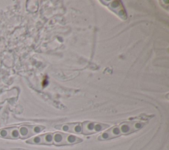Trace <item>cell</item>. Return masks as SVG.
I'll return each mask as SVG.
<instances>
[{"label": "cell", "instance_id": "1", "mask_svg": "<svg viewBox=\"0 0 169 150\" xmlns=\"http://www.w3.org/2000/svg\"><path fill=\"white\" fill-rule=\"evenodd\" d=\"M145 124V122L141 120L124 122L106 130L98 137V139L99 140H108L121 136L127 135L140 130L144 126Z\"/></svg>", "mask_w": 169, "mask_h": 150}, {"label": "cell", "instance_id": "2", "mask_svg": "<svg viewBox=\"0 0 169 150\" xmlns=\"http://www.w3.org/2000/svg\"><path fill=\"white\" fill-rule=\"evenodd\" d=\"M82 142V140L71 134L56 132L53 134V144L55 146L73 145Z\"/></svg>", "mask_w": 169, "mask_h": 150}, {"label": "cell", "instance_id": "3", "mask_svg": "<svg viewBox=\"0 0 169 150\" xmlns=\"http://www.w3.org/2000/svg\"><path fill=\"white\" fill-rule=\"evenodd\" d=\"M109 127V125L95 122H84L82 123V133L84 135L95 134L104 130Z\"/></svg>", "mask_w": 169, "mask_h": 150}, {"label": "cell", "instance_id": "4", "mask_svg": "<svg viewBox=\"0 0 169 150\" xmlns=\"http://www.w3.org/2000/svg\"><path fill=\"white\" fill-rule=\"evenodd\" d=\"M44 129V127L39 125H31V126H23L19 129L20 137L21 138H27L36 134L41 132Z\"/></svg>", "mask_w": 169, "mask_h": 150}, {"label": "cell", "instance_id": "5", "mask_svg": "<svg viewBox=\"0 0 169 150\" xmlns=\"http://www.w3.org/2000/svg\"><path fill=\"white\" fill-rule=\"evenodd\" d=\"M27 143H32V144L52 145L53 144V134L48 133L35 136L28 140Z\"/></svg>", "mask_w": 169, "mask_h": 150}, {"label": "cell", "instance_id": "6", "mask_svg": "<svg viewBox=\"0 0 169 150\" xmlns=\"http://www.w3.org/2000/svg\"><path fill=\"white\" fill-rule=\"evenodd\" d=\"M56 128L64 131V132H67L73 134H80L82 133V124L81 123L65 124L56 126Z\"/></svg>", "mask_w": 169, "mask_h": 150}, {"label": "cell", "instance_id": "7", "mask_svg": "<svg viewBox=\"0 0 169 150\" xmlns=\"http://www.w3.org/2000/svg\"><path fill=\"white\" fill-rule=\"evenodd\" d=\"M110 3H111V4L108 5L110 9L114 11L118 15H120L121 17H123L124 15H125V13L124 8L122 7V5L120 3L116 1H110Z\"/></svg>", "mask_w": 169, "mask_h": 150}]
</instances>
